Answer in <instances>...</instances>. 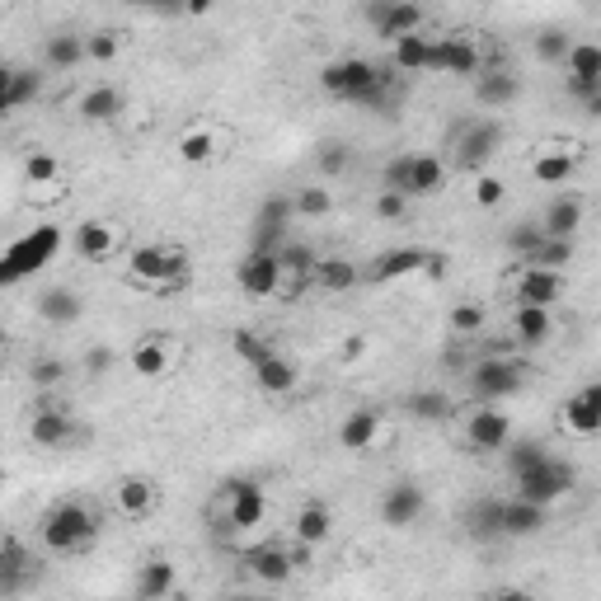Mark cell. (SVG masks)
<instances>
[{
  "label": "cell",
  "instance_id": "6da1fadb",
  "mask_svg": "<svg viewBox=\"0 0 601 601\" xmlns=\"http://www.w3.org/2000/svg\"><path fill=\"white\" fill-rule=\"evenodd\" d=\"M320 85L329 99H343V104L386 108L390 85H395V66H371V62H362V57H343V62L324 66Z\"/></svg>",
  "mask_w": 601,
  "mask_h": 601
},
{
  "label": "cell",
  "instance_id": "7a4b0ae2",
  "mask_svg": "<svg viewBox=\"0 0 601 601\" xmlns=\"http://www.w3.org/2000/svg\"><path fill=\"white\" fill-rule=\"evenodd\" d=\"M57 249H62V231L57 226H38V231L19 235L15 245L5 249V259H0V282L5 287L24 282L29 273H38V268H47V263L57 259Z\"/></svg>",
  "mask_w": 601,
  "mask_h": 601
},
{
  "label": "cell",
  "instance_id": "3957f363",
  "mask_svg": "<svg viewBox=\"0 0 601 601\" xmlns=\"http://www.w3.org/2000/svg\"><path fill=\"white\" fill-rule=\"evenodd\" d=\"M94 531H99V522H94V512L85 508V503H57V508L43 517V545L52 555H76V550H85L94 540Z\"/></svg>",
  "mask_w": 601,
  "mask_h": 601
},
{
  "label": "cell",
  "instance_id": "277c9868",
  "mask_svg": "<svg viewBox=\"0 0 601 601\" xmlns=\"http://www.w3.org/2000/svg\"><path fill=\"white\" fill-rule=\"evenodd\" d=\"M451 141H456L451 151H456V165H461V170H484V165L498 155V146H503V123H498V118L461 123L451 132Z\"/></svg>",
  "mask_w": 601,
  "mask_h": 601
},
{
  "label": "cell",
  "instance_id": "5b68a950",
  "mask_svg": "<svg viewBox=\"0 0 601 601\" xmlns=\"http://www.w3.org/2000/svg\"><path fill=\"white\" fill-rule=\"evenodd\" d=\"M221 503H226V526H235V531H254V526H263V517H268V498H263V489L245 475L221 484Z\"/></svg>",
  "mask_w": 601,
  "mask_h": 601
},
{
  "label": "cell",
  "instance_id": "8992f818",
  "mask_svg": "<svg viewBox=\"0 0 601 601\" xmlns=\"http://www.w3.org/2000/svg\"><path fill=\"white\" fill-rule=\"evenodd\" d=\"M522 376L526 371L517 362H508V357H484L479 367H470V390H475L479 404H498L522 390Z\"/></svg>",
  "mask_w": 601,
  "mask_h": 601
},
{
  "label": "cell",
  "instance_id": "52a82bcc",
  "mask_svg": "<svg viewBox=\"0 0 601 601\" xmlns=\"http://www.w3.org/2000/svg\"><path fill=\"white\" fill-rule=\"evenodd\" d=\"M573 489V465L569 461H555V456H545V461L536 465V470H526V475H517V494L531 498V503H559V498Z\"/></svg>",
  "mask_w": 601,
  "mask_h": 601
},
{
  "label": "cell",
  "instance_id": "ba28073f",
  "mask_svg": "<svg viewBox=\"0 0 601 601\" xmlns=\"http://www.w3.org/2000/svg\"><path fill=\"white\" fill-rule=\"evenodd\" d=\"M188 273V259L179 249H165V245H146L132 254V282L137 287H170Z\"/></svg>",
  "mask_w": 601,
  "mask_h": 601
},
{
  "label": "cell",
  "instance_id": "9c48e42d",
  "mask_svg": "<svg viewBox=\"0 0 601 601\" xmlns=\"http://www.w3.org/2000/svg\"><path fill=\"white\" fill-rule=\"evenodd\" d=\"M282 278H287V268H282L278 254H263V249H249L240 268H235V282H240V292L254 296V301H268V296L282 292Z\"/></svg>",
  "mask_w": 601,
  "mask_h": 601
},
{
  "label": "cell",
  "instance_id": "30bf717a",
  "mask_svg": "<svg viewBox=\"0 0 601 601\" xmlns=\"http://www.w3.org/2000/svg\"><path fill=\"white\" fill-rule=\"evenodd\" d=\"M428 71H442V76H479L484 71V52L475 47V38H432V62Z\"/></svg>",
  "mask_w": 601,
  "mask_h": 601
},
{
  "label": "cell",
  "instance_id": "8fae6325",
  "mask_svg": "<svg viewBox=\"0 0 601 601\" xmlns=\"http://www.w3.org/2000/svg\"><path fill=\"white\" fill-rule=\"evenodd\" d=\"M367 19L376 24V38L395 43V38H404V33L423 29V5H418V0H376V5L367 10Z\"/></svg>",
  "mask_w": 601,
  "mask_h": 601
},
{
  "label": "cell",
  "instance_id": "7c38bea8",
  "mask_svg": "<svg viewBox=\"0 0 601 601\" xmlns=\"http://www.w3.org/2000/svg\"><path fill=\"white\" fill-rule=\"evenodd\" d=\"M465 442H470V451H503L512 442V418L498 414L494 404H479L465 423Z\"/></svg>",
  "mask_w": 601,
  "mask_h": 601
},
{
  "label": "cell",
  "instance_id": "4fadbf2b",
  "mask_svg": "<svg viewBox=\"0 0 601 601\" xmlns=\"http://www.w3.org/2000/svg\"><path fill=\"white\" fill-rule=\"evenodd\" d=\"M564 296V273L559 268H545V263H526L517 273V301L522 306H555Z\"/></svg>",
  "mask_w": 601,
  "mask_h": 601
},
{
  "label": "cell",
  "instance_id": "5bb4252c",
  "mask_svg": "<svg viewBox=\"0 0 601 601\" xmlns=\"http://www.w3.org/2000/svg\"><path fill=\"white\" fill-rule=\"evenodd\" d=\"M428 508V494L418 489L414 479H400V484H390L386 494H381V522L386 526H414Z\"/></svg>",
  "mask_w": 601,
  "mask_h": 601
},
{
  "label": "cell",
  "instance_id": "9a60e30c",
  "mask_svg": "<svg viewBox=\"0 0 601 601\" xmlns=\"http://www.w3.org/2000/svg\"><path fill=\"white\" fill-rule=\"evenodd\" d=\"M517 94H522V80L512 76L508 66H489V71L475 76V99L484 108H508Z\"/></svg>",
  "mask_w": 601,
  "mask_h": 601
},
{
  "label": "cell",
  "instance_id": "2e32d148",
  "mask_svg": "<svg viewBox=\"0 0 601 601\" xmlns=\"http://www.w3.org/2000/svg\"><path fill=\"white\" fill-rule=\"evenodd\" d=\"M540 531H545V503H531L522 494L503 503V536L526 540V536H540Z\"/></svg>",
  "mask_w": 601,
  "mask_h": 601
},
{
  "label": "cell",
  "instance_id": "e0dca14e",
  "mask_svg": "<svg viewBox=\"0 0 601 601\" xmlns=\"http://www.w3.org/2000/svg\"><path fill=\"white\" fill-rule=\"evenodd\" d=\"M245 564H249V573L259 578V583H287L296 573V559H292V550H278V545H259V550H249L245 555Z\"/></svg>",
  "mask_w": 601,
  "mask_h": 601
},
{
  "label": "cell",
  "instance_id": "ac0fdd59",
  "mask_svg": "<svg viewBox=\"0 0 601 601\" xmlns=\"http://www.w3.org/2000/svg\"><path fill=\"white\" fill-rule=\"evenodd\" d=\"M395 52H390V66L400 71V76H418V71H428L432 62V38L423 29L418 33H404V38H395Z\"/></svg>",
  "mask_w": 601,
  "mask_h": 601
},
{
  "label": "cell",
  "instance_id": "d6986e66",
  "mask_svg": "<svg viewBox=\"0 0 601 601\" xmlns=\"http://www.w3.org/2000/svg\"><path fill=\"white\" fill-rule=\"evenodd\" d=\"M550 334H555L550 306H517V315H512V339L522 343V348H540V343H550Z\"/></svg>",
  "mask_w": 601,
  "mask_h": 601
},
{
  "label": "cell",
  "instance_id": "ffe728a7",
  "mask_svg": "<svg viewBox=\"0 0 601 601\" xmlns=\"http://www.w3.org/2000/svg\"><path fill=\"white\" fill-rule=\"evenodd\" d=\"M113 503H118V512H123L127 522H141V517H151L155 512V484L151 479H123L118 489H113Z\"/></svg>",
  "mask_w": 601,
  "mask_h": 601
},
{
  "label": "cell",
  "instance_id": "44dd1931",
  "mask_svg": "<svg viewBox=\"0 0 601 601\" xmlns=\"http://www.w3.org/2000/svg\"><path fill=\"white\" fill-rule=\"evenodd\" d=\"M376 437H381V414H376V409H353V414L339 423L343 451H367Z\"/></svg>",
  "mask_w": 601,
  "mask_h": 601
},
{
  "label": "cell",
  "instance_id": "7402d4cb",
  "mask_svg": "<svg viewBox=\"0 0 601 601\" xmlns=\"http://www.w3.org/2000/svg\"><path fill=\"white\" fill-rule=\"evenodd\" d=\"M113 249H118V231H113L108 221H80V226H76V254L85 263L108 259Z\"/></svg>",
  "mask_w": 601,
  "mask_h": 601
},
{
  "label": "cell",
  "instance_id": "603a6c76",
  "mask_svg": "<svg viewBox=\"0 0 601 601\" xmlns=\"http://www.w3.org/2000/svg\"><path fill=\"white\" fill-rule=\"evenodd\" d=\"M43 57L52 71H76V66L90 57V38H80V33H52L43 47Z\"/></svg>",
  "mask_w": 601,
  "mask_h": 601
},
{
  "label": "cell",
  "instance_id": "cb8c5ba5",
  "mask_svg": "<svg viewBox=\"0 0 601 601\" xmlns=\"http://www.w3.org/2000/svg\"><path fill=\"white\" fill-rule=\"evenodd\" d=\"M76 113L85 118V123H113L118 113H123V94L113 90V85H94V90H85L80 94V104H76Z\"/></svg>",
  "mask_w": 601,
  "mask_h": 601
},
{
  "label": "cell",
  "instance_id": "d4e9b609",
  "mask_svg": "<svg viewBox=\"0 0 601 601\" xmlns=\"http://www.w3.org/2000/svg\"><path fill=\"white\" fill-rule=\"evenodd\" d=\"M559 418H564V428L578 432V437H597V432H601V409L592 404V395H587V390L569 395V400H564V409H559Z\"/></svg>",
  "mask_w": 601,
  "mask_h": 601
},
{
  "label": "cell",
  "instance_id": "484cf974",
  "mask_svg": "<svg viewBox=\"0 0 601 601\" xmlns=\"http://www.w3.org/2000/svg\"><path fill=\"white\" fill-rule=\"evenodd\" d=\"M38 315H43L47 324H76L80 315H85V306H80V296L71 292V287H47V292L38 296Z\"/></svg>",
  "mask_w": 601,
  "mask_h": 601
},
{
  "label": "cell",
  "instance_id": "4316f807",
  "mask_svg": "<svg viewBox=\"0 0 601 601\" xmlns=\"http://www.w3.org/2000/svg\"><path fill=\"white\" fill-rule=\"evenodd\" d=\"M540 226H545V235L573 240V231L583 226V202L578 198H555L550 207H545V216H540Z\"/></svg>",
  "mask_w": 601,
  "mask_h": 601
},
{
  "label": "cell",
  "instance_id": "83f0119b",
  "mask_svg": "<svg viewBox=\"0 0 601 601\" xmlns=\"http://www.w3.org/2000/svg\"><path fill=\"white\" fill-rule=\"evenodd\" d=\"M254 381H259L263 395H292L296 390V367L287 362V357H263L259 367H254Z\"/></svg>",
  "mask_w": 601,
  "mask_h": 601
},
{
  "label": "cell",
  "instance_id": "f1b7e54d",
  "mask_svg": "<svg viewBox=\"0 0 601 601\" xmlns=\"http://www.w3.org/2000/svg\"><path fill=\"white\" fill-rule=\"evenodd\" d=\"M447 184V165L437 155H414V174H409V198H437Z\"/></svg>",
  "mask_w": 601,
  "mask_h": 601
},
{
  "label": "cell",
  "instance_id": "f546056e",
  "mask_svg": "<svg viewBox=\"0 0 601 601\" xmlns=\"http://www.w3.org/2000/svg\"><path fill=\"white\" fill-rule=\"evenodd\" d=\"M132 592H137V597H146V601L170 597V592H174V564H165V559H151V564H141Z\"/></svg>",
  "mask_w": 601,
  "mask_h": 601
},
{
  "label": "cell",
  "instance_id": "4dcf8cb0",
  "mask_svg": "<svg viewBox=\"0 0 601 601\" xmlns=\"http://www.w3.org/2000/svg\"><path fill=\"white\" fill-rule=\"evenodd\" d=\"M423 263H432V254H423V249H390V254H381V259H376L371 278H376V282L404 278V273H418Z\"/></svg>",
  "mask_w": 601,
  "mask_h": 601
},
{
  "label": "cell",
  "instance_id": "1f68e13d",
  "mask_svg": "<svg viewBox=\"0 0 601 601\" xmlns=\"http://www.w3.org/2000/svg\"><path fill=\"white\" fill-rule=\"evenodd\" d=\"M71 432H76V428H71V418H66L62 409H38L33 423H29V437L38 442V447H62Z\"/></svg>",
  "mask_w": 601,
  "mask_h": 601
},
{
  "label": "cell",
  "instance_id": "d6a6232c",
  "mask_svg": "<svg viewBox=\"0 0 601 601\" xmlns=\"http://www.w3.org/2000/svg\"><path fill=\"white\" fill-rule=\"evenodd\" d=\"M573 170H578V160H573L569 151H540V155H536V165H531V174H536V184H550V188L569 184Z\"/></svg>",
  "mask_w": 601,
  "mask_h": 601
},
{
  "label": "cell",
  "instance_id": "836d02e7",
  "mask_svg": "<svg viewBox=\"0 0 601 601\" xmlns=\"http://www.w3.org/2000/svg\"><path fill=\"white\" fill-rule=\"evenodd\" d=\"M43 94V76L38 71H10L5 76V90H0V104L5 108H24Z\"/></svg>",
  "mask_w": 601,
  "mask_h": 601
},
{
  "label": "cell",
  "instance_id": "e575fe53",
  "mask_svg": "<svg viewBox=\"0 0 601 601\" xmlns=\"http://www.w3.org/2000/svg\"><path fill=\"white\" fill-rule=\"evenodd\" d=\"M329 526H334V517H329L324 503H306V508L296 512V540H306V545H324Z\"/></svg>",
  "mask_w": 601,
  "mask_h": 601
},
{
  "label": "cell",
  "instance_id": "d590c367",
  "mask_svg": "<svg viewBox=\"0 0 601 601\" xmlns=\"http://www.w3.org/2000/svg\"><path fill=\"white\" fill-rule=\"evenodd\" d=\"M465 526H470V536H503V503L498 498H479L475 508H470V517H465Z\"/></svg>",
  "mask_w": 601,
  "mask_h": 601
},
{
  "label": "cell",
  "instance_id": "8d00e7d4",
  "mask_svg": "<svg viewBox=\"0 0 601 601\" xmlns=\"http://www.w3.org/2000/svg\"><path fill=\"white\" fill-rule=\"evenodd\" d=\"M564 76H592V80H601V43H583V38H573L569 57H564Z\"/></svg>",
  "mask_w": 601,
  "mask_h": 601
},
{
  "label": "cell",
  "instance_id": "74e56055",
  "mask_svg": "<svg viewBox=\"0 0 601 601\" xmlns=\"http://www.w3.org/2000/svg\"><path fill=\"white\" fill-rule=\"evenodd\" d=\"M315 278H320L324 292H348V287H353V282L362 278V273H357V263H353V259H339V254H334V259H320Z\"/></svg>",
  "mask_w": 601,
  "mask_h": 601
},
{
  "label": "cell",
  "instance_id": "f35d334b",
  "mask_svg": "<svg viewBox=\"0 0 601 601\" xmlns=\"http://www.w3.org/2000/svg\"><path fill=\"white\" fill-rule=\"evenodd\" d=\"M132 371H137V376H146V381H151V376H165V371H170L165 343H160V339H141L137 348H132Z\"/></svg>",
  "mask_w": 601,
  "mask_h": 601
},
{
  "label": "cell",
  "instance_id": "ab89813d",
  "mask_svg": "<svg viewBox=\"0 0 601 601\" xmlns=\"http://www.w3.org/2000/svg\"><path fill=\"white\" fill-rule=\"evenodd\" d=\"M409 414L418 423H442V418H451V395H442V390H414L409 395Z\"/></svg>",
  "mask_w": 601,
  "mask_h": 601
},
{
  "label": "cell",
  "instance_id": "60d3db41",
  "mask_svg": "<svg viewBox=\"0 0 601 601\" xmlns=\"http://www.w3.org/2000/svg\"><path fill=\"white\" fill-rule=\"evenodd\" d=\"M296 216V198H282V193H273V198L259 207V216H254V226L259 231H282L287 235V221Z\"/></svg>",
  "mask_w": 601,
  "mask_h": 601
},
{
  "label": "cell",
  "instance_id": "b9f144b4",
  "mask_svg": "<svg viewBox=\"0 0 601 601\" xmlns=\"http://www.w3.org/2000/svg\"><path fill=\"white\" fill-rule=\"evenodd\" d=\"M531 47H536V57L545 66H564V57H569V47H573V38L564 29H540L536 38H531Z\"/></svg>",
  "mask_w": 601,
  "mask_h": 601
},
{
  "label": "cell",
  "instance_id": "7bdbcfd3",
  "mask_svg": "<svg viewBox=\"0 0 601 601\" xmlns=\"http://www.w3.org/2000/svg\"><path fill=\"white\" fill-rule=\"evenodd\" d=\"M278 259H282V268H287L292 278H310V273L320 268V254H315L310 245H282Z\"/></svg>",
  "mask_w": 601,
  "mask_h": 601
},
{
  "label": "cell",
  "instance_id": "ee69618b",
  "mask_svg": "<svg viewBox=\"0 0 601 601\" xmlns=\"http://www.w3.org/2000/svg\"><path fill=\"white\" fill-rule=\"evenodd\" d=\"M479 329H484V306H475V301H456V306H451V334L475 339Z\"/></svg>",
  "mask_w": 601,
  "mask_h": 601
},
{
  "label": "cell",
  "instance_id": "f6af8a7d",
  "mask_svg": "<svg viewBox=\"0 0 601 601\" xmlns=\"http://www.w3.org/2000/svg\"><path fill=\"white\" fill-rule=\"evenodd\" d=\"M179 155H184L188 165H207L216 155V137L212 132H184V137H179Z\"/></svg>",
  "mask_w": 601,
  "mask_h": 601
},
{
  "label": "cell",
  "instance_id": "bcb514c9",
  "mask_svg": "<svg viewBox=\"0 0 601 601\" xmlns=\"http://www.w3.org/2000/svg\"><path fill=\"white\" fill-rule=\"evenodd\" d=\"M526 263H545V268H559V273H564V263H573V240H559V235H550V240H545V245H540Z\"/></svg>",
  "mask_w": 601,
  "mask_h": 601
},
{
  "label": "cell",
  "instance_id": "7dc6e473",
  "mask_svg": "<svg viewBox=\"0 0 601 601\" xmlns=\"http://www.w3.org/2000/svg\"><path fill=\"white\" fill-rule=\"evenodd\" d=\"M24 174H29L33 188H52V184H57V155L33 151L29 160H24Z\"/></svg>",
  "mask_w": 601,
  "mask_h": 601
},
{
  "label": "cell",
  "instance_id": "c3c4849f",
  "mask_svg": "<svg viewBox=\"0 0 601 601\" xmlns=\"http://www.w3.org/2000/svg\"><path fill=\"white\" fill-rule=\"evenodd\" d=\"M545 456H550L545 442H517V447L508 451V470H512V475H526V470H536Z\"/></svg>",
  "mask_w": 601,
  "mask_h": 601
},
{
  "label": "cell",
  "instance_id": "681fc988",
  "mask_svg": "<svg viewBox=\"0 0 601 601\" xmlns=\"http://www.w3.org/2000/svg\"><path fill=\"white\" fill-rule=\"evenodd\" d=\"M315 165H320L324 179H334V174H348V165H353V151H348V146H339V141H329V146H320Z\"/></svg>",
  "mask_w": 601,
  "mask_h": 601
},
{
  "label": "cell",
  "instance_id": "f907efd6",
  "mask_svg": "<svg viewBox=\"0 0 601 601\" xmlns=\"http://www.w3.org/2000/svg\"><path fill=\"white\" fill-rule=\"evenodd\" d=\"M545 240H550L545 226H512V231H508V249H512V254H522V259H531Z\"/></svg>",
  "mask_w": 601,
  "mask_h": 601
},
{
  "label": "cell",
  "instance_id": "816d5d0a",
  "mask_svg": "<svg viewBox=\"0 0 601 601\" xmlns=\"http://www.w3.org/2000/svg\"><path fill=\"white\" fill-rule=\"evenodd\" d=\"M29 376H33V386L38 390H52V386H62L66 381V362L62 357H38L29 367Z\"/></svg>",
  "mask_w": 601,
  "mask_h": 601
},
{
  "label": "cell",
  "instance_id": "f5cc1de1",
  "mask_svg": "<svg viewBox=\"0 0 601 601\" xmlns=\"http://www.w3.org/2000/svg\"><path fill=\"white\" fill-rule=\"evenodd\" d=\"M231 343H235V353L245 357L249 367H259L263 357H273V343H268V339H259V334H249V329H240V334H235Z\"/></svg>",
  "mask_w": 601,
  "mask_h": 601
},
{
  "label": "cell",
  "instance_id": "db71d44e",
  "mask_svg": "<svg viewBox=\"0 0 601 601\" xmlns=\"http://www.w3.org/2000/svg\"><path fill=\"white\" fill-rule=\"evenodd\" d=\"M334 198H329V188H301L296 193V216H329Z\"/></svg>",
  "mask_w": 601,
  "mask_h": 601
},
{
  "label": "cell",
  "instance_id": "11a10c76",
  "mask_svg": "<svg viewBox=\"0 0 601 601\" xmlns=\"http://www.w3.org/2000/svg\"><path fill=\"white\" fill-rule=\"evenodd\" d=\"M409 174H414V151L395 155V160L386 165V188H395V193H404V198H409Z\"/></svg>",
  "mask_w": 601,
  "mask_h": 601
},
{
  "label": "cell",
  "instance_id": "9f6ffc18",
  "mask_svg": "<svg viewBox=\"0 0 601 601\" xmlns=\"http://www.w3.org/2000/svg\"><path fill=\"white\" fill-rule=\"evenodd\" d=\"M503 198H508V184H503L498 174H479L475 179V202L479 207H498Z\"/></svg>",
  "mask_w": 601,
  "mask_h": 601
},
{
  "label": "cell",
  "instance_id": "6f0895ef",
  "mask_svg": "<svg viewBox=\"0 0 601 601\" xmlns=\"http://www.w3.org/2000/svg\"><path fill=\"white\" fill-rule=\"evenodd\" d=\"M404 212H409V198H404V193H395V188H381V193H376V216H381V221H400Z\"/></svg>",
  "mask_w": 601,
  "mask_h": 601
},
{
  "label": "cell",
  "instance_id": "680465c9",
  "mask_svg": "<svg viewBox=\"0 0 601 601\" xmlns=\"http://www.w3.org/2000/svg\"><path fill=\"white\" fill-rule=\"evenodd\" d=\"M90 57L94 62H113L118 57V33H90Z\"/></svg>",
  "mask_w": 601,
  "mask_h": 601
},
{
  "label": "cell",
  "instance_id": "91938a15",
  "mask_svg": "<svg viewBox=\"0 0 601 601\" xmlns=\"http://www.w3.org/2000/svg\"><path fill=\"white\" fill-rule=\"evenodd\" d=\"M564 90H569L578 104H587L592 94H601V80H592V76H564Z\"/></svg>",
  "mask_w": 601,
  "mask_h": 601
},
{
  "label": "cell",
  "instance_id": "94428289",
  "mask_svg": "<svg viewBox=\"0 0 601 601\" xmlns=\"http://www.w3.org/2000/svg\"><path fill=\"white\" fill-rule=\"evenodd\" d=\"M108 367H113V353H108V348H90V353H85V371H90V376H104Z\"/></svg>",
  "mask_w": 601,
  "mask_h": 601
},
{
  "label": "cell",
  "instance_id": "6125c7cd",
  "mask_svg": "<svg viewBox=\"0 0 601 601\" xmlns=\"http://www.w3.org/2000/svg\"><path fill=\"white\" fill-rule=\"evenodd\" d=\"M137 5H146V10H160V15H184L188 0H137Z\"/></svg>",
  "mask_w": 601,
  "mask_h": 601
},
{
  "label": "cell",
  "instance_id": "be15d7a7",
  "mask_svg": "<svg viewBox=\"0 0 601 601\" xmlns=\"http://www.w3.org/2000/svg\"><path fill=\"white\" fill-rule=\"evenodd\" d=\"M212 5H216V0H188V5H184V15H207Z\"/></svg>",
  "mask_w": 601,
  "mask_h": 601
},
{
  "label": "cell",
  "instance_id": "e7e4bbea",
  "mask_svg": "<svg viewBox=\"0 0 601 601\" xmlns=\"http://www.w3.org/2000/svg\"><path fill=\"white\" fill-rule=\"evenodd\" d=\"M343 357H362V339H348V343H343Z\"/></svg>",
  "mask_w": 601,
  "mask_h": 601
},
{
  "label": "cell",
  "instance_id": "03108f58",
  "mask_svg": "<svg viewBox=\"0 0 601 601\" xmlns=\"http://www.w3.org/2000/svg\"><path fill=\"white\" fill-rule=\"evenodd\" d=\"M587 395H592V404L601 409V381H592V386H587Z\"/></svg>",
  "mask_w": 601,
  "mask_h": 601
}]
</instances>
